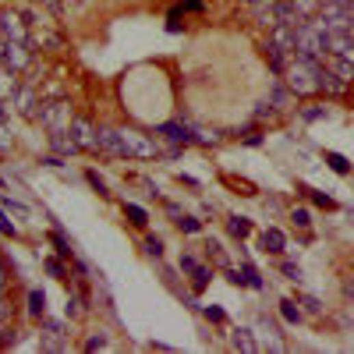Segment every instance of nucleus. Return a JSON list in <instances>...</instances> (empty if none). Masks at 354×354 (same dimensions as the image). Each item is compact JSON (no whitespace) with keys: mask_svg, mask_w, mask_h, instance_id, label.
Listing matches in <instances>:
<instances>
[{"mask_svg":"<svg viewBox=\"0 0 354 354\" xmlns=\"http://www.w3.org/2000/svg\"><path fill=\"white\" fill-rule=\"evenodd\" d=\"M36 117L47 124L50 131H68V124H71V107L68 103H43V110H36Z\"/></svg>","mask_w":354,"mask_h":354,"instance_id":"f257e3e1","label":"nucleus"},{"mask_svg":"<svg viewBox=\"0 0 354 354\" xmlns=\"http://www.w3.org/2000/svg\"><path fill=\"white\" fill-rule=\"evenodd\" d=\"M319 22H323L329 32H344V29L351 25V11H347V4H337V0H323Z\"/></svg>","mask_w":354,"mask_h":354,"instance_id":"f03ea898","label":"nucleus"},{"mask_svg":"<svg viewBox=\"0 0 354 354\" xmlns=\"http://www.w3.org/2000/svg\"><path fill=\"white\" fill-rule=\"evenodd\" d=\"M121 138H124V149H128V156H156V149H160L149 135H142V131H135V128H124Z\"/></svg>","mask_w":354,"mask_h":354,"instance_id":"7ed1b4c3","label":"nucleus"},{"mask_svg":"<svg viewBox=\"0 0 354 354\" xmlns=\"http://www.w3.org/2000/svg\"><path fill=\"white\" fill-rule=\"evenodd\" d=\"M96 153H107V156H128L121 131H114V128H96Z\"/></svg>","mask_w":354,"mask_h":354,"instance_id":"20e7f679","label":"nucleus"},{"mask_svg":"<svg viewBox=\"0 0 354 354\" xmlns=\"http://www.w3.org/2000/svg\"><path fill=\"white\" fill-rule=\"evenodd\" d=\"M68 131H71V138L78 142V149H96V128H92V121H86V117H71Z\"/></svg>","mask_w":354,"mask_h":354,"instance_id":"39448f33","label":"nucleus"},{"mask_svg":"<svg viewBox=\"0 0 354 354\" xmlns=\"http://www.w3.org/2000/svg\"><path fill=\"white\" fill-rule=\"evenodd\" d=\"M0 36H4L8 43H25V22L18 14H4L0 18Z\"/></svg>","mask_w":354,"mask_h":354,"instance_id":"423d86ee","label":"nucleus"},{"mask_svg":"<svg viewBox=\"0 0 354 354\" xmlns=\"http://www.w3.org/2000/svg\"><path fill=\"white\" fill-rule=\"evenodd\" d=\"M29 60H32V53H29L25 43H8V60H4V64H8L11 71H25Z\"/></svg>","mask_w":354,"mask_h":354,"instance_id":"0eeeda50","label":"nucleus"},{"mask_svg":"<svg viewBox=\"0 0 354 354\" xmlns=\"http://www.w3.org/2000/svg\"><path fill=\"white\" fill-rule=\"evenodd\" d=\"M50 145H53V153H60V156L78 153V142L71 138V131H50Z\"/></svg>","mask_w":354,"mask_h":354,"instance_id":"6e6552de","label":"nucleus"},{"mask_svg":"<svg viewBox=\"0 0 354 354\" xmlns=\"http://www.w3.org/2000/svg\"><path fill=\"white\" fill-rule=\"evenodd\" d=\"M43 347L47 351H60V347H64V326H60V323H47V333H43Z\"/></svg>","mask_w":354,"mask_h":354,"instance_id":"1a4fd4ad","label":"nucleus"},{"mask_svg":"<svg viewBox=\"0 0 354 354\" xmlns=\"http://www.w3.org/2000/svg\"><path fill=\"white\" fill-rule=\"evenodd\" d=\"M329 71L337 75L340 81H351L354 78V57H333L329 53Z\"/></svg>","mask_w":354,"mask_h":354,"instance_id":"9d476101","label":"nucleus"},{"mask_svg":"<svg viewBox=\"0 0 354 354\" xmlns=\"http://www.w3.org/2000/svg\"><path fill=\"white\" fill-rule=\"evenodd\" d=\"M18 78H14V71H8V68H0V103H8V99H14L18 96Z\"/></svg>","mask_w":354,"mask_h":354,"instance_id":"9b49d317","label":"nucleus"},{"mask_svg":"<svg viewBox=\"0 0 354 354\" xmlns=\"http://www.w3.org/2000/svg\"><path fill=\"white\" fill-rule=\"evenodd\" d=\"M39 107V103H36V92L32 89H18V96H14V110L18 114H32Z\"/></svg>","mask_w":354,"mask_h":354,"instance_id":"f8f14e48","label":"nucleus"},{"mask_svg":"<svg viewBox=\"0 0 354 354\" xmlns=\"http://www.w3.org/2000/svg\"><path fill=\"white\" fill-rule=\"evenodd\" d=\"M160 135H163V138H170V142H188V138H192V135H188V128H181V124H163Z\"/></svg>","mask_w":354,"mask_h":354,"instance_id":"ddd939ff","label":"nucleus"},{"mask_svg":"<svg viewBox=\"0 0 354 354\" xmlns=\"http://www.w3.org/2000/svg\"><path fill=\"white\" fill-rule=\"evenodd\" d=\"M262 244L269 248V252H283V234H280V231H266Z\"/></svg>","mask_w":354,"mask_h":354,"instance_id":"4468645a","label":"nucleus"},{"mask_svg":"<svg viewBox=\"0 0 354 354\" xmlns=\"http://www.w3.org/2000/svg\"><path fill=\"white\" fill-rule=\"evenodd\" d=\"M43 308H47V298L39 294V290H32V294H29V312L39 319V316H43Z\"/></svg>","mask_w":354,"mask_h":354,"instance_id":"2eb2a0df","label":"nucleus"},{"mask_svg":"<svg viewBox=\"0 0 354 354\" xmlns=\"http://www.w3.org/2000/svg\"><path fill=\"white\" fill-rule=\"evenodd\" d=\"M234 347H241V351H255L252 333H248V329H238V333H234Z\"/></svg>","mask_w":354,"mask_h":354,"instance_id":"dca6fc26","label":"nucleus"},{"mask_svg":"<svg viewBox=\"0 0 354 354\" xmlns=\"http://www.w3.org/2000/svg\"><path fill=\"white\" fill-rule=\"evenodd\" d=\"M0 149H4V153H11V135H8V124H4V117H0Z\"/></svg>","mask_w":354,"mask_h":354,"instance_id":"f3484780","label":"nucleus"},{"mask_svg":"<svg viewBox=\"0 0 354 354\" xmlns=\"http://www.w3.org/2000/svg\"><path fill=\"white\" fill-rule=\"evenodd\" d=\"M177 223H181V231H188V234L199 231V220H192V216H177Z\"/></svg>","mask_w":354,"mask_h":354,"instance_id":"a211bd4d","label":"nucleus"},{"mask_svg":"<svg viewBox=\"0 0 354 354\" xmlns=\"http://www.w3.org/2000/svg\"><path fill=\"white\" fill-rule=\"evenodd\" d=\"M231 231H234L238 238H244L248 231H252V227H248V220H231Z\"/></svg>","mask_w":354,"mask_h":354,"instance_id":"6ab92c4d","label":"nucleus"},{"mask_svg":"<svg viewBox=\"0 0 354 354\" xmlns=\"http://www.w3.org/2000/svg\"><path fill=\"white\" fill-rule=\"evenodd\" d=\"M145 252H149V255H160V252H163V241H160V238H149V241H145Z\"/></svg>","mask_w":354,"mask_h":354,"instance_id":"aec40b11","label":"nucleus"},{"mask_svg":"<svg viewBox=\"0 0 354 354\" xmlns=\"http://www.w3.org/2000/svg\"><path fill=\"white\" fill-rule=\"evenodd\" d=\"M128 216H131V223H145V213L138 210V205H128Z\"/></svg>","mask_w":354,"mask_h":354,"instance_id":"412c9836","label":"nucleus"},{"mask_svg":"<svg viewBox=\"0 0 354 354\" xmlns=\"http://www.w3.org/2000/svg\"><path fill=\"white\" fill-rule=\"evenodd\" d=\"M0 234H8V238H14V227L8 223V216H4V213H0Z\"/></svg>","mask_w":354,"mask_h":354,"instance_id":"4be33fe9","label":"nucleus"},{"mask_svg":"<svg viewBox=\"0 0 354 354\" xmlns=\"http://www.w3.org/2000/svg\"><path fill=\"white\" fill-rule=\"evenodd\" d=\"M86 347H89V351H103V347H107V337H92Z\"/></svg>","mask_w":354,"mask_h":354,"instance_id":"5701e85b","label":"nucleus"},{"mask_svg":"<svg viewBox=\"0 0 354 354\" xmlns=\"http://www.w3.org/2000/svg\"><path fill=\"white\" fill-rule=\"evenodd\" d=\"M47 269H50L53 277H60V273H64V269H60V262H57V259H47Z\"/></svg>","mask_w":354,"mask_h":354,"instance_id":"b1692460","label":"nucleus"},{"mask_svg":"<svg viewBox=\"0 0 354 354\" xmlns=\"http://www.w3.org/2000/svg\"><path fill=\"white\" fill-rule=\"evenodd\" d=\"M294 223H298V227H308V213H305V210H294Z\"/></svg>","mask_w":354,"mask_h":354,"instance_id":"393cba45","label":"nucleus"},{"mask_svg":"<svg viewBox=\"0 0 354 354\" xmlns=\"http://www.w3.org/2000/svg\"><path fill=\"white\" fill-rule=\"evenodd\" d=\"M53 244H57V252H60V255H71V248H68V244H64V241H60V238H57V234H53Z\"/></svg>","mask_w":354,"mask_h":354,"instance_id":"a878e982","label":"nucleus"},{"mask_svg":"<svg viewBox=\"0 0 354 354\" xmlns=\"http://www.w3.org/2000/svg\"><path fill=\"white\" fill-rule=\"evenodd\" d=\"M329 163H333V170H347V163L340 156H329Z\"/></svg>","mask_w":354,"mask_h":354,"instance_id":"bb28decb","label":"nucleus"},{"mask_svg":"<svg viewBox=\"0 0 354 354\" xmlns=\"http://www.w3.org/2000/svg\"><path fill=\"white\" fill-rule=\"evenodd\" d=\"M4 60H8V39L0 36V64H4Z\"/></svg>","mask_w":354,"mask_h":354,"instance_id":"cd10ccee","label":"nucleus"},{"mask_svg":"<svg viewBox=\"0 0 354 354\" xmlns=\"http://www.w3.org/2000/svg\"><path fill=\"white\" fill-rule=\"evenodd\" d=\"M347 11H351V22H354V0H351V4H347Z\"/></svg>","mask_w":354,"mask_h":354,"instance_id":"c85d7f7f","label":"nucleus"},{"mask_svg":"<svg viewBox=\"0 0 354 354\" xmlns=\"http://www.w3.org/2000/svg\"><path fill=\"white\" fill-rule=\"evenodd\" d=\"M337 4H351V0H337Z\"/></svg>","mask_w":354,"mask_h":354,"instance_id":"c756f323","label":"nucleus"}]
</instances>
